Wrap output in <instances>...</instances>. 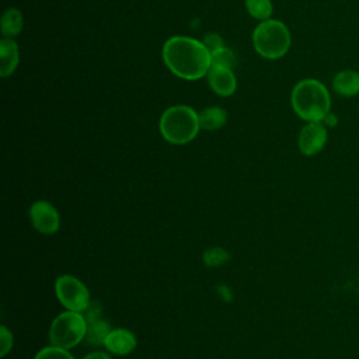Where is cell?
Listing matches in <instances>:
<instances>
[{
	"mask_svg": "<svg viewBox=\"0 0 359 359\" xmlns=\"http://www.w3.org/2000/svg\"><path fill=\"white\" fill-rule=\"evenodd\" d=\"M203 43H205V46L208 48V50H209L210 53L215 52V50H217V49H220L222 46H224L222 36L217 35V34H209V35H206Z\"/></svg>",
	"mask_w": 359,
	"mask_h": 359,
	"instance_id": "obj_21",
	"label": "cell"
},
{
	"mask_svg": "<svg viewBox=\"0 0 359 359\" xmlns=\"http://www.w3.org/2000/svg\"><path fill=\"white\" fill-rule=\"evenodd\" d=\"M229 259H230V254L220 247L209 248L203 254V261L208 266H220L226 264Z\"/></svg>",
	"mask_w": 359,
	"mask_h": 359,
	"instance_id": "obj_17",
	"label": "cell"
},
{
	"mask_svg": "<svg viewBox=\"0 0 359 359\" xmlns=\"http://www.w3.org/2000/svg\"><path fill=\"white\" fill-rule=\"evenodd\" d=\"M163 59L167 67L178 77L198 80L210 69V52L205 43L188 38L172 36L163 48Z\"/></svg>",
	"mask_w": 359,
	"mask_h": 359,
	"instance_id": "obj_1",
	"label": "cell"
},
{
	"mask_svg": "<svg viewBox=\"0 0 359 359\" xmlns=\"http://www.w3.org/2000/svg\"><path fill=\"white\" fill-rule=\"evenodd\" d=\"M86 320H87V334H86L87 342L94 346L101 344L104 345L105 337L111 331L109 324L98 317V310H88Z\"/></svg>",
	"mask_w": 359,
	"mask_h": 359,
	"instance_id": "obj_11",
	"label": "cell"
},
{
	"mask_svg": "<svg viewBox=\"0 0 359 359\" xmlns=\"http://www.w3.org/2000/svg\"><path fill=\"white\" fill-rule=\"evenodd\" d=\"M245 7L248 13L257 20H268L272 14L271 0H245Z\"/></svg>",
	"mask_w": 359,
	"mask_h": 359,
	"instance_id": "obj_16",
	"label": "cell"
},
{
	"mask_svg": "<svg viewBox=\"0 0 359 359\" xmlns=\"http://www.w3.org/2000/svg\"><path fill=\"white\" fill-rule=\"evenodd\" d=\"M22 28V14L17 8H8L1 18V32L4 36H15Z\"/></svg>",
	"mask_w": 359,
	"mask_h": 359,
	"instance_id": "obj_15",
	"label": "cell"
},
{
	"mask_svg": "<svg viewBox=\"0 0 359 359\" xmlns=\"http://www.w3.org/2000/svg\"><path fill=\"white\" fill-rule=\"evenodd\" d=\"M292 107L302 119L307 122H321L330 114V93L318 80H302L292 91Z\"/></svg>",
	"mask_w": 359,
	"mask_h": 359,
	"instance_id": "obj_2",
	"label": "cell"
},
{
	"mask_svg": "<svg viewBox=\"0 0 359 359\" xmlns=\"http://www.w3.org/2000/svg\"><path fill=\"white\" fill-rule=\"evenodd\" d=\"M210 66H220V67H233L234 65V53L226 48L222 46L220 49L210 53Z\"/></svg>",
	"mask_w": 359,
	"mask_h": 359,
	"instance_id": "obj_18",
	"label": "cell"
},
{
	"mask_svg": "<svg viewBox=\"0 0 359 359\" xmlns=\"http://www.w3.org/2000/svg\"><path fill=\"white\" fill-rule=\"evenodd\" d=\"M29 220L34 229L42 234H55L60 226L56 208L46 201H36L29 208Z\"/></svg>",
	"mask_w": 359,
	"mask_h": 359,
	"instance_id": "obj_7",
	"label": "cell"
},
{
	"mask_svg": "<svg viewBox=\"0 0 359 359\" xmlns=\"http://www.w3.org/2000/svg\"><path fill=\"white\" fill-rule=\"evenodd\" d=\"M252 42L262 57L278 59L289 50L290 32L283 22L268 18L255 27Z\"/></svg>",
	"mask_w": 359,
	"mask_h": 359,
	"instance_id": "obj_4",
	"label": "cell"
},
{
	"mask_svg": "<svg viewBox=\"0 0 359 359\" xmlns=\"http://www.w3.org/2000/svg\"><path fill=\"white\" fill-rule=\"evenodd\" d=\"M335 93L344 97H352L359 93V73L353 70L339 72L332 81Z\"/></svg>",
	"mask_w": 359,
	"mask_h": 359,
	"instance_id": "obj_13",
	"label": "cell"
},
{
	"mask_svg": "<svg viewBox=\"0 0 359 359\" xmlns=\"http://www.w3.org/2000/svg\"><path fill=\"white\" fill-rule=\"evenodd\" d=\"M87 320L79 311L66 310L60 313L50 324L49 339L52 345L70 349L86 338Z\"/></svg>",
	"mask_w": 359,
	"mask_h": 359,
	"instance_id": "obj_5",
	"label": "cell"
},
{
	"mask_svg": "<svg viewBox=\"0 0 359 359\" xmlns=\"http://www.w3.org/2000/svg\"><path fill=\"white\" fill-rule=\"evenodd\" d=\"M59 302L72 311L83 313L90 307V293L86 285L72 275H62L55 282Z\"/></svg>",
	"mask_w": 359,
	"mask_h": 359,
	"instance_id": "obj_6",
	"label": "cell"
},
{
	"mask_svg": "<svg viewBox=\"0 0 359 359\" xmlns=\"http://www.w3.org/2000/svg\"><path fill=\"white\" fill-rule=\"evenodd\" d=\"M83 359H111V356L108 353H105V352L97 351V352H91V353L86 355Z\"/></svg>",
	"mask_w": 359,
	"mask_h": 359,
	"instance_id": "obj_22",
	"label": "cell"
},
{
	"mask_svg": "<svg viewBox=\"0 0 359 359\" xmlns=\"http://www.w3.org/2000/svg\"><path fill=\"white\" fill-rule=\"evenodd\" d=\"M34 359H74V358L72 356V353H69V349L50 345L38 351Z\"/></svg>",
	"mask_w": 359,
	"mask_h": 359,
	"instance_id": "obj_19",
	"label": "cell"
},
{
	"mask_svg": "<svg viewBox=\"0 0 359 359\" xmlns=\"http://www.w3.org/2000/svg\"><path fill=\"white\" fill-rule=\"evenodd\" d=\"M199 125L202 129L215 130L222 128L226 123V111L219 107H209L205 108L202 112L198 114Z\"/></svg>",
	"mask_w": 359,
	"mask_h": 359,
	"instance_id": "obj_14",
	"label": "cell"
},
{
	"mask_svg": "<svg viewBox=\"0 0 359 359\" xmlns=\"http://www.w3.org/2000/svg\"><path fill=\"white\" fill-rule=\"evenodd\" d=\"M0 341H1L0 342V345H1L0 355L6 356L8 353V351L11 349V346H13V334L4 325L0 327Z\"/></svg>",
	"mask_w": 359,
	"mask_h": 359,
	"instance_id": "obj_20",
	"label": "cell"
},
{
	"mask_svg": "<svg viewBox=\"0 0 359 359\" xmlns=\"http://www.w3.org/2000/svg\"><path fill=\"white\" fill-rule=\"evenodd\" d=\"M104 346L108 352L114 355L125 356L129 355L136 348V338L129 330L114 328L105 337Z\"/></svg>",
	"mask_w": 359,
	"mask_h": 359,
	"instance_id": "obj_10",
	"label": "cell"
},
{
	"mask_svg": "<svg viewBox=\"0 0 359 359\" xmlns=\"http://www.w3.org/2000/svg\"><path fill=\"white\" fill-rule=\"evenodd\" d=\"M199 116L188 105H174L165 109L160 118V132L172 144H185L199 132Z\"/></svg>",
	"mask_w": 359,
	"mask_h": 359,
	"instance_id": "obj_3",
	"label": "cell"
},
{
	"mask_svg": "<svg viewBox=\"0 0 359 359\" xmlns=\"http://www.w3.org/2000/svg\"><path fill=\"white\" fill-rule=\"evenodd\" d=\"M18 65V46L11 38L0 41V74L1 77L10 76Z\"/></svg>",
	"mask_w": 359,
	"mask_h": 359,
	"instance_id": "obj_12",
	"label": "cell"
},
{
	"mask_svg": "<svg viewBox=\"0 0 359 359\" xmlns=\"http://www.w3.org/2000/svg\"><path fill=\"white\" fill-rule=\"evenodd\" d=\"M208 83L210 88L219 95H231L236 91L237 80L230 67L210 66L208 72Z\"/></svg>",
	"mask_w": 359,
	"mask_h": 359,
	"instance_id": "obj_9",
	"label": "cell"
},
{
	"mask_svg": "<svg viewBox=\"0 0 359 359\" xmlns=\"http://www.w3.org/2000/svg\"><path fill=\"white\" fill-rule=\"evenodd\" d=\"M327 142V129L321 122H309L299 135V149L304 156H314Z\"/></svg>",
	"mask_w": 359,
	"mask_h": 359,
	"instance_id": "obj_8",
	"label": "cell"
}]
</instances>
